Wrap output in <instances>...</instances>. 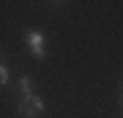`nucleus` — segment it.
<instances>
[{"label": "nucleus", "instance_id": "nucleus-1", "mask_svg": "<svg viewBox=\"0 0 123 118\" xmlns=\"http://www.w3.org/2000/svg\"><path fill=\"white\" fill-rule=\"evenodd\" d=\"M24 42H26V47L31 50L34 58H45V34H42L39 29L24 32Z\"/></svg>", "mask_w": 123, "mask_h": 118}, {"label": "nucleus", "instance_id": "nucleus-2", "mask_svg": "<svg viewBox=\"0 0 123 118\" xmlns=\"http://www.w3.org/2000/svg\"><path fill=\"white\" fill-rule=\"evenodd\" d=\"M45 110V100L42 97H37V94H29V97H24L21 100V105H18V113L24 118H34V116H39Z\"/></svg>", "mask_w": 123, "mask_h": 118}, {"label": "nucleus", "instance_id": "nucleus-3", "mask_svg": "<svg viewBox=\"0 0 123 118\" xmlns=\"http://www.w3.org/2000/svg\"><path fill=\"white\" fill-rule=\"evenodd\" d=\"M18 87H21V94H24V97H29V94H34V84H31V79H29V76H21Z\"/></svg>", "mask_w": 123, "mask_h": 118}, {"label": "nucleus", "instance_id": "nucleus-4", "mask_svg": "<svg viewBox=\"0 0 123 118\" xmlns=\"http://www.w3.org/2000/svg\"><path fill=\"white\" fill-rule=\"evenodd\" d=\"M11 81V73H8V66L0 63V84H8Z\"/></svg>", "mask_w": 123, "mask_h": 118}, {"label": "nucleus", "instance_id": "nucleus-5", "mask_svg": "<svg viewBox=\"0 0 123 118\" xmlns=\"http://www.w3.org/2000/svg\"><path fill=\"white\" fill-rule=\"evenodd\" d=\"M52 3H66V0H52Z\"/></svg>", "mask_w": 123, "mask_h": 118}]
</instances>
